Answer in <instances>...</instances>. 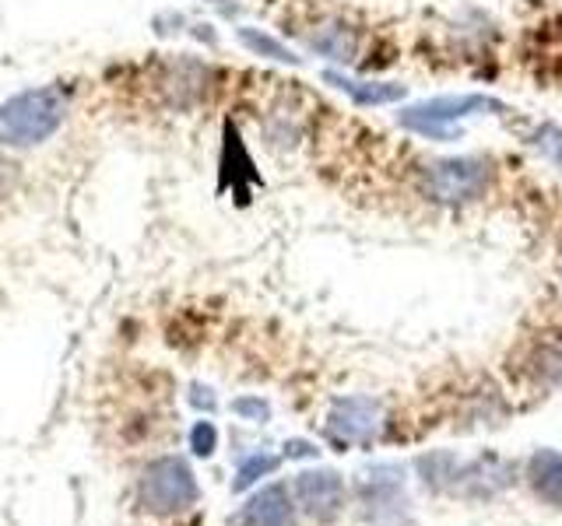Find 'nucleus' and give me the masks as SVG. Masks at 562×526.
Here are the masks:
<instances>
[{"mask_svg":"<svg viewBox=\"0 0 562 526\" xmlns=\"http://www.w3.org/2000/svg\"><path fill=\"white\" fill-rule=\"evenodd\" d=\"M67 102L57 88H32L18 92L0 105V130L14 145H43L64 123Z\"/></svg>","mask_w":562,"mask_h":526,"instance_id":"nucleus-3","label":"nucleus"},{"mask_svg":"<svg viewBox=\"0 0 562 526\" xmlns=\"http://www.w3.org/2000/svg\"><path fill=\"white\" fill-rule=\"evenodd\" d=\"M531 145L538 148V155L544 158V162L562 175V127L559 123H541L531 137Z\"/></svg>","mask_w":562,"mask_h":526,"instance_id":"nucleus-8","label":"nucleus"},{"mask_svg":"<svg viewBox=\"0 0 562 526\" xmlns=\"http://www.w3.org/2000/svg\"><path fill=\"white\" fill-rule=\"evenodd\" d=\"M193 446H198V453H211V446H215V432H211V425L193 428Z\"/></svg>","mask_w":562,"mask_h":526,"instance_id":"nucleus-9","label":"nucleus"},{"mask_svg":"<svg viewBox=\"0 0 562 526\" xmlns=\"http://www.w3.org/2000/svg\"><path fill=\"white\" fill-rule=\"evenodd\" d=\"M193 495L190 473L183 470V464H155L145 478V502L151 508H176L180 502H187Z\"/></svg>","mask_w":562,"mask_h":526,"instance_id":"nucleus-6","label":"nucleus"},{"mask_svg":"<svg viewBox=\"0 0 562 526\" xmlns=\"http://www.w3.org/2000/svg\"><path fill=\"white\" fill-rule=\"evenodd\" d=\"M306 46H310V53H316V57L348 67L359 57V32L345 22H338V18H327V22L313 25L306 32Z\"/></svg>","mask_w":562,"mask_h":526,"instance_id":"nucleus-5","label":"nucleus"},{"mask_svg":"<svg viewBox=\"0 0 562 526\" xmlns=\"http://www.w3.org/2000/svg\"><path fill=\"white\" fill-rule=\"evenodd\" d=\"M496 180V165L485 155H453V158H432L422 165L418 186L436 204H471L485 197Z\"/></svg>","mask_w":562,"mask_h":526,"instance_id":"nucleus-2","label":"nucleus"},{"mask_svg":"<svg viewBox=\"0 0 562 526\" xmlns=\"http://www.w3.org/2000/svg\"><path fill=\"white\" fill-rule=\"evenodd\" d=\"M324 81L334 88V92L348 95L362 110H373V105H394L408 99V88L397 81H376V78H356L345 75V70H324Z\"/></svg>","mask_w":562,"mask_h":526,"instance_id":"nucleus-4","label":"nucleus"},{"mask_svg":"<svg viewBox=\"0 0 562 526\" xmlns=\"http://www.w3.org/2000/svg\"><path fill=\"white\" fill-rule=\"evenodd\" d=\"M236 39L254 53V57L260 60H271V64H289V67H303L306 60L299 57V53L289 46V43H281L278 35L271 32H263V28H250V25H243L236 32Z\"/></svg>","mask_w":562,"mask_h":526,"instance_id":"nucleus-7","label":"nucleus"},{"mask_svg":"<svg viewBox=\"0 0 562 526\" xmlns=\"http://www.w3.org/2000/svg\"><path fill=\"white\" fill-rule=\"evenodd\" d=\"M509 105L496 95L485 92H461V95H432L397 110L394 123L401 130L418 134L426 140H439V145H450V140L461 137V127L474 116H503Z\"/></svg>","mask_w":562,"mask_h":526,"instance_id":"nucleus-1","label":"nucleus"}]
</instances>
